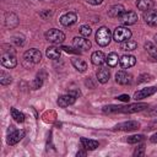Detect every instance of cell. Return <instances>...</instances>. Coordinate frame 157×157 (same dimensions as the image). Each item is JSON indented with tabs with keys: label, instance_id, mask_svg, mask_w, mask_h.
<instances>
[{
	"label": "cell",
	"instance_id": "6da1fadb",
	"mask_svg": "<svg viewBox=\"0 0 157 157\" xmlns=\"http://www.w3.org/2000/svg\"><path fill=\"white\" fill-rule=\"evenodd\" d=\"M40 60H42V53L36 48H32V49L25 52V54H23V65L27 67L37 65Z\"/></svg>",
	"mask_w": 157,
	"mask_h": 157
},
{
	"label": "cell",
	"instance_id": "7a4b0ae2",
	"mask_svg": "<svg viewBox=\"0 0 157 157\" xmlns=\"http://www.w3.org/2000/svg\"><path fill=\"white\" fill-rule=\"evenodd\" d=\"M110 39H112V33L109 31V28L107 27H99L96 32V42L98 45L101 47H107L109 43H110Z\"/></svg>",
	"mask_w": 157,
	"mask_h": 157
},
{
	"label": "cell",
	"instance_id": "3957f363",
	"mask_svg": "<svg viewBox=\"0 0 157 157\" xmlns=\"http://www.w3.org/2000/svg\"><path fill=\"white\" fill-rule=\"evenodd\" d=\"M25 134H26L25 130H17V129H15V126L11 125L9 128V134H7V140H6L7 145H10V146L16 145L25 137Z\"/></svg>",
	"mask_w": 157,
	"mask_h": 157
},
{
	"label": "cell",
	"instance_id": "277c9868",
	"mask_svg": "<svg viewBox=\"0 0 157 157\" xmlns=\"http://www.w3.org/2000/svg\"><path fill=\"white\" fill-rule=\"evenodd\" d=\"M44 37H45V39H47L48 42H50V43H53V44H60V43H63L64 39H65V34H64L61 31L56 29V28H52V29L47 31V32L44 33Z\"/></svg>",
	"mask_w": 157,
	"mask_h": 157
},
{
	"label": "cell",
	"instance_id": "5b68a950",
	"mask_svg": "<svg viewBox=\"0 0 157 157\" xmlns=\"http://www.w3.org/2000/svg\"><path fill=\"white\" fill-rule=\"evenodd\" d=\"M131 38V31L128 28V27H124V26H120V27H117L113 32V39L118 43H121V42H125L128 39Z\"/></svg>",
	"mask_w": 157,
	"mask_h": 157
},
{
	"label": "cell",
	"instance_id": "8992f818",
	"mask_svg": "<svg viewBox=\"0 0 157 157\" xmlns=\"http://www.w3.org/2000/svg\"><path fill=\"white\" fill-rule=\"evenodd\" d=\"M148 108V105L146 103H131L128 105H120L119 112L118 113H125V114H131V113H137L141 112L144 109Z\"/></svg>",
	"mask_w": 157,
	"mask_h": 157
},
{
	"label": "cell",
	"instance_id": "52a82bcc",
	"mask_svg": "<svg viewBox=\"0 0 157 157\" xmlns=\"http://www.w3.org/2000/svg\"><path fill=\"white\" fill-rule=\"evenodd\" d=\"M140 128V123L136 120H128V121H123L119 123L117 125H114L113 130L114 131H134L137 130Z\"/></svg>",
	"mask_w": 157,
	"mask_h": 157
},
{
	"label": "cell",
	"instance_id": "ba28073f",
	"mask_svg": "<svg viewBox=\"0 0 157 157\" xmlns=\"http://www.w3.org/2000/svg\"><path fill=\"white\" fill-rule=\"evenodd\" d=\"M119 21L121 25L124 26H130V25H134L136 23L137 21V13L134 12V11H124L121 13V16L119 17Z\"/></svg>",
	"mask_w": 157,
	"mask_h": 157
},
{
	"label": "cell",
	"instance_id": "9c48e42d",
	"mask_svg": "<svg viewBox=\"0 0 157 157\" xmlns=\"http://www.w3.org/2000/svg\"><path fill=\"white\" fill-rule=\"evenodd\" d=\"M0 61H1V65L7 67V69H13L16 65H17V59L16 56L11 53H4L0 58Z\"/></svg>",
	"mask_w": 157,
	"mask_h": 157
},
{
	"label": "cell",
	"instance_id": "30bf717a",
	"mask_svg": "<svg viewBox=\"0 0 157 157\" xmlns=\"http://www.w3.org/2000/svg\"><path fill=\"white\" fill-rule=\"evenodd\" d=\"M156 91H157V87H155V86L141 88V90H139V91H136V92L134 93V99H136V101H140V99L147 98V97L152 96V94H153Z\"/></svg>",
	"mask_w": 157,
	"mask_h": 157
},
{
	"label": "cell",
	"instance_id": "8fae6325",
	"mask_svg": "<svg viewBox=\"0 0 157 157\" xmlns=\"http://www.w3.org/2000/svg\"><path fill=\"white\" fill-rule=\"evenodd\" d=\"M76 21H77V15H76L75 12H71V11L65 12V13L61 15V17H60V23H61L63 26H65V27H70V26L75 25Z\"/></svg>",
	"mask_w": 157,
	"mask_h": 157
},
{
	"label": "cell",
	"instance_id": "7c38bea8",
	"mask_svg": "<svg viewBox=\"0 0 157 157\" xmlns=\"http://www.w3.org/2000/svg\"><path fill=\"white\" fill-rule=\"evenodd\" d=\"M72 44L75 48L80 49V50H88L91 48V42L90 39H87L86 37H75L72 39Z\"/></svg>",
	"mask_w": 157,
	"mask_h": 157
},
{
	"label": "cell",
	"instance_id": "4fadbf2b",
	"mask_svg": "<svg viewBox=\"0 0 157 157\" xmlns=\"http://www.w3.org/2000/svg\"><path fill=\"white\" fill-rule=\"evenodd\" d=\"M115 81L119 85H129L132 81V76H131V74H129L124 70H120L115 74Z\"/></svg>",
	"mask_w": 157,
	"mask_h": 157
},
{
	"label": "cell",
	"instance_id": "5bb4252c",
	"mask_svg": "<svg viewBox=\"0 0 157 157\" xmlns=\"http://www.w3.org/2000/svg\"><path fill=\"white\" fill-rule=\"evenodd\" d=\"M76 101V97L71 93H67V94H63L58 98V105L61 107V108H65V107H69L71 104H74Z\"/></svg>",
	"mask_w": 157,
	"mask_h": 157
},
{
	"label": "cell",
	"instance_id": "9a60e30c",
	"mask_svg": "<svg viewBox=\"0 0 157 157\" xmlns=\"http://www.w3.org/2000/svg\"><path fill=\"white\" fill-rule=\"evenodd\" d=\"M91 61L93 65L98 66V65H103L104 63H107V56L101 50H97V52H93L92 55H91Z\"/></svg>",
	"mask_w": 157,
	"mask_h": 157
},
{
	"label": "cell",
	"instance_id": "2e32d148",
	"mask_svg": "<svg viewBox=\"0 0 157 157\" xmlns=\"http://www.w3.org/2000/svg\"><path fill=\"white\" fill-rule=\"evenodd\" d=\"M119 64H120V66L123 69H129V67H131V66H134L136 64V59H135L134 55L125 54L119 59Z\"/></svg>",
	"mask_w": 157,
	"mask_h": 157
},
{
	"label": "cell",
	"instance_id": "e0dca14e",
	"mask_svg": "<svg viewBox=\"0 0 157 157\" xmlns=\"http://www.w3.org/2000/svg\"><path fill=\"white\" fill-rule=\"evenodd\" d=\"M144 20L148 26H157V10L145 11Z\"/></svg>",
	"mask_w": 157,
	"mask_h": 157
},
{
	"label": "cell",
	"instance_id": "ac0fdd59",
	"mask_svg": "<svg viewBox=\"0 0 157 157\" xmlns=\"http://www.w3.org/2000/svg\"><path fill=\"white\" fill-rule=\"evenodd\" d=\"M96 77H97V81L101 82V83H107L109 81V77H110V71L107 69V67H101L97 74H96Z\"/></svg>",
	"mask_w": 157,
	"mask_h": 157
},
{
	"label": "cell",
	"instance_id": "d6986e66",
	"mask_svg": "<svg viewBox=\"0 0 157 157\" xmlns=\"http://www.w3.org/2000/svg\"><path fill=\"white\" fill-rule=\"evenodd\" d=\"M123 12H124V6L120 4H117V5H113L108 10V16L112 18H119Z\"/></svg>",
	"mask_w": 157,
	"mask_h": 157
},
{
	"label": "cell",
	"instance_id": "ffe728a7",
	"mask_svg": "<svg viewBox=\"0 0 157 157\" xmlns=\"http://www.w3.org/2000/svg\"><path fill=\"white\" fill-rule=\"evenodd\" d=\"M80 141H81V145H82V147H83L85 150L92 151V150H96V148L99 146V142H98V141L91 140V139H87V137H81Z\"/></svg>",
	"mask_w": 157,
	"mask_h": 157
},
{
	"label": "cell",
	"instance_id": "44dd1931",
	"mask_svg": "<svg viewBox=\"0 0 157 157\" xmlns=\"http://www.w3.org/2000/svg\"><path fill=\"white\" fill-rule=\"evenodd\" d=\"M45 55L49 58V59H53V60H56L60 58L61 55V49L56 48V47H48L47 50H45Z\"/></svg>",
	"mask_w": 157,
	"mask_h": 157
},
{
	"label": "cell",
	"instance_id": "7402d4cb",
	"mask_svg": "<svg viewBox=\"0 0 157 157\" xmlns=\"http://www.w3.org/2000/svg\"><path fill=\"white\" fill-rule=\"evenodd\" d=\"M71 64H72L74 67H75L77 71H80V72H83V71H86V69H87V63H86L85 60L80 59V58H72V59H71Z\"/></svg>",
	"mask_w": 157,
	"mask_h": 157
},
{
	"label": "cell",
	"instance_id": "603a6c76",
	"mask_svg": "<svg viewBox=\"0 0 157 157\" xmlns=\"http://www.w3.org/2000/svg\"><path fill=\"white\" fill-rule=\"evenodd\" d=\"M153 5H155L153 0H137V1H136L137 9L141 10V11H144V12L151 10V9L153 7Z\"/></svg>",
	"mask_w": 157,
	"mask_h": 157
},
{
	"label": "cell",
	"instance_id": "cb8c5ba5",
	"mask_svg": "<svg viewBox=\"0 0 157 157\" xmlns=\"http://www.w3.org/2000/svg\"><path fill=\"white\" fill-rule=\"evenodd\" d=\"M136 48H137V43L131 39H128V40L120 43V49L124 52H131V50H135Z\"/></svg>",
	"mask_w": 157,
	"mask_h": 157
},
{
	"label": "cell",
	"instance_id": "d4e9b609",
	"mask_svg": "<svg viewBox=\"0 0 157 157\" xmlns=\"http://www.w3.org/2000/svg\"><path fill=\"white\" fill-rule=\"evenodd\" d=\"M10 113H11V117L13 118V120L15 121H17V123H23L25 121V114L22 113V112H20L18 109H16V108H11L10 109Z\"/></svg>",
	"mask_w": 157,
	"mask_h": 157
},
{
	"label": "cell",
	"instance_id": "484cf974",
	"mask_svg": "<svg viewBox=\"0 0 157 157\" xmlns=\"http://www.w3.org/2000/svg\"><path fill=\"white\" fill-rule=\"evenodd\" d=\"M118 61H119V58H118V54L117 53L108 54V56H107V64H108V66L114 67V66L118 65Z\"/></svg>",
	"mask_w": 157,
	"mask_h": 157
},
{
	"label": "cell",
	"instance_id": "4316f807",
	"mask_svg": "<svg viewBox=\"0 0 157 157\" xmlns=\"http://www.w3.org/2000/svg\"><path fill=\"white\" fill-rule=\"evenodd\" d=\"M11 81H12V77L10 76V74H7V72H5V71H1V72H0V83H1V85L6 86V85L11 83Z\"/></svg>",
	"mask_w": 157,
	"mask_h": 157
},
{
	"label": "cell",
	"instance_id": "83f0119b",
	"mask_svg": "<svg viewBox=\"0 0 157 157\" xmlns=\"http://www.w3.org/2000/svg\"><path fill=\"white\" fill-rule=\"evenodd\" d=\"M144 47H145L146 52H147L148 54H151L152 56L157 54V47H156L153 43H151V42H146V43L144 44Z\"/></svg>",
	"mask_w": 157,
	"mask_h": 157
},
{
	"label": "cell",
	"instance_id": "f1b7e54d",
	"mask_svg": "<svg viewBox=\"0 0 157 157\" xmlns=\"http://www.w3.org/2000/svg\"><path fill=\"white\" fill-rule=\"evenodd\" d=\"M145 140V136L144 135H131V136H128L126 137V141L129 144H137V142H141Z\"/></svg>",
	"mask_w": 157,
	"mask_h": 157
},
{
	"label": "cell",
	"instance_id": "f546056e",
	"mask_svg": "<svg viewBox=\"0 0 157 157\" xmlns=\"http://www.w3.org/2000/svg\"><path fill=\"white\" fill-rule=\"evenodd\" d=\"M78 32H80V34L82 36V37H88L90 34H91V27L90 26H87V25H83V26H81L80 27V29H78Z\"/></svg>",
	"mask_w": 157,
	"mask_h": 157
},
{
	"label": "cell",
	"instance_id": "4dcf8cb0",
	"mask_svg": "<svg viewBox=\"0 0 157 157\" xmlns=\"http://www.w3.org/2000/svg\"><path fill=\"white\" fill-rule=\"evenodd\" d=\"M42 85H43V78H40V77H36V78L32 81V83H31L32 90H38V88L42 87Z\"/></svg>",
	"mask_w": 157,
	"mask_h": 157
},
{
	"label": "cell",
	"instance_id": "1f68e13d",
	"mask_svg": "<svg viewBox=\"0 0 157 157\" xmlns=\"http://www.w3.org/2000/svg\"><path fill=\"white\" fill-rule=\"evenodd\" d=\"M145 114L148 115V117H157V105H155V107H152V108H148V109L145 112Z\"/></svg>",
	"mask_w": 157,
	"mask_h": 157
},
{
	"label": "cell",
	"instance_id": "d6a6232c",
	"mask_svg": "<svg viewBox=\"0 0 157 157\" xmlns=\"http://www.w3.org/2000/svg\"><path fill=\"white\" fill-rule=\"evenodd\" d=\"M152 80V76L151 75H147V74H144L139 77L137 80V83H141V82H146V81H151Z\"/></svg>",
	"mask_w": 157,
	"mask_h": 157
},
{
	"label": "cell",
	"instance_id": "836d02e7",
	"mask_svg": "<svg viewBox=\"0 0 157 157\" xmlns=\"http://www.w3.org/2000/svg\"><path fill=\"white\" fill-rule=\"evenodd\" d=\"M145 155V145L139 146L135 151H134V156H144Z\"/></svg>",
	"mask_w": 157,
	"mask_h": 157
},
{
	"label": "cell",
	"instance_id": "e575fe53",
	"mask_svg": "<svg viewBox=\"0 0 157 157\" xmlns=\"http://www.w3.org/2000/svg\"><path fill=\"white\" fill-rule=\"evenodd\" d=\"M60 49H63V50H65L66 53H75V54H80V50L76 48V49H74V48H71V47H61Z\"/></svg>",
	"mask_w": 157,
	"mask_h": 157
},
{
	"label": "cell",
	"instance_id": "d590c367",
	"mask_svg": "<svg viewBox=\"0 0 157 157\" xmlns=\"http://www.w3.org/2000/svg\"><path fill=\"white\" fill-rule=\"evenodd\" d=\"M86 2H88L90 5H93V6H97V5H101L103 2V0H85Z\"/></svg>",
	"mask_w": 157,
	"mask_h": 157
},
{
	"label": "cell",
	"instance_id": "8d00e7d4",
	"mask_svg": "<svg viewBox=\"0 0 157 157\" xmlns=\"http://www.w3.org/2000/svg\"><path fill=\"white\" fill-rule=\"evenodd\" d=\"M119 101H121V102H129L130 101V97L128 96V94H120V96H118L117 97Z\"/></svg>",
	"mask_w": 157,
	"mask_h": 157
},
{
	"label": "cell",
	"instance_id": "74e56055",
	"mask_svg": "<svg viewBox=\"0 0 157 157\" xmlns=\"http://www.w3.org/2000/svg\"><path fill=\"white\" fill-rule=\"evenodd\" d=\"M150 141H151L152 144H157V132H155V134L150 137Z\"/></svg>",
	"mask_w": 157,
	"mask_h": 157
},
{
	"label": "cell",
	"instance_id": "f35d334b",
	"mask_svg": "<svg viewBox=\"0 0 157 157\" xmlns=\"http://www.w3.org/2000/svg\"><path fill=\"white\" fill-rule=\"evenodd\" d=\"M85 155H86L85 151H78V152H77V156H85Z\"/></svg>",
	"mask_w": 157,
	"mask_h": 157
},
{
	"label": "cell",
	"instance_id": "ab89813d",
	"mask_svg": "<svg viewBox=\"0 0 157 157\" xmlns=\"http://www.w3.org/2000/svg\"><path fill=\"white\" fill-rule=\"evenodd\" d=\"M153 39H155V42L157 43V34H155V36H153Z\"/></svg>",
	"mask_w": 157,
	"mask_h": 157
},
{
	"label": "cell",
	"instance_id": "60d3db41",
	"mask_svg": "<svg viewBox=\"0 0 157 157\" xmlns=\"http://www.w3.org/2000/svg\"><path fill=\"white\" fill-rule=\"evenodd\" d=\"M153 58H155V60H157V54H156V55H153Z\"/></svg>",
	"mask_w": 157,
	"mask_h": 157
}]
</instances>
